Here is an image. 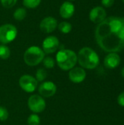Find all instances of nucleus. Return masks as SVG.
<instances>
[{"instance_id":"obj_1","label":"nucleus","mask_w":124,"mask_h":125,"mask_svg":"<svg viewBox=\"0 0 124 125\" xmlns=\"http://www.w3.org/2000/svg\"><path fill=\"white\" fill-rule=\"evenodd\" d=\"M124 25V18L110 16L99 23L95 30V38L99 47L107 53H117L124 48V41L120 29Z\"/></svg>"},{"instance_id":"obj_2","label":"nucleus","mask_w":124,"mask_h":125,"mask_svg":"<svg viewBox=\"0 0 124 125\" xmlns=\"http://www.w3.org/2000/svg\"><path fill=\"white\" fill-rule=\"evenodd\" d=\"M77 56V62L83 69L93 70L99 64V57L98 54L89 47L81 48Z\"/></svg>"},{"instance_id":"obj_3","label":"nucleus","mask_w":124,"mask_h":125,"mask_svg":"<svg viewBox=\"0 0 124 125\" xmlns=\"http://www.w3.org/2000/svg\"><path fill=\"white\" fill-rule=\"evenodd\" d=\"M56 61L62 70L68 71L75 67L77 62V56L72 50L61 49L57 53Z\"/></svg>"},{"instance_id":"obj_4","label":"nucleus","mask_w":124,"mask_h":125,"mask_svg":"<svg viewBox=\"0 0 124 125\" xmlns=\"http://www.w3.org/2000/svg\"><path fill=\"white\" fill-rule=\"evenodd\" d=\"M45 53L38 46H31L26 49L23 54L24 62L30 67H34L40 64L45 58Z\"/></svg>"},{"instance_id":"obj_5","label":"nucleus","mask_w":124,"mask_h":125,"mask_svg":"<svg viewBox=\"0 0 124 125\" xmlns=\"http://www.w3.org/2000/svg\"><path fill=\"white\" fill-rule=\"evenodd\" d=\"M17 28L10 23L4 24L0 26V42L6 45L12 42L17 37Z\"/></svg>"},{"instance_id":"obj_6","label":"nucleus","mask_w":124,"mask_h":125,"mask_svg":"<svg viewBox=\"0 0 124 125\" xmlns=\"http://www.w3.org/2000/svg\"><path fill=\"white\" fill-rule=\"evenodd\" d=\"M29 109L34 114L42 113L46 108V103L44 98L39 94L30 96L27 101Z\"/></svg>"},{"instance_id":"obj_7","label":"nucleus","mask_w":124,"mask_h":125,"mask_svg":"<svg viewBox=\"0 0 124 125\" xmlns=\"http://www.w3.org/2000/svg\"><path fill=\"white\" fill-rule=\"evenodd\" d=\"M20 87L27 93L34 92L38 85V81L34 77L30 75H22L18 81Z\"/></svg>"},{"instance_id":"obj_8","label":"nucleus","mask_w":124,"mask_h":125,"mask_svg":"<svg viewBox=\"0 0 124 125\" xmlns=\"http://www.w3.org/2000/svg\"><path fill=\"white\" fill-rule=\"evenodd\" d=\"M59 45V40L56 37L48 36L43 40L42 51L45 53H53L58 49Z\"/></svg>"},{"instance_id":"obj_9","label":"nucleus","mask_w":124,"mask_h":125,"mask_svg":"<svg viewBox=\"0 0 124 125\" xmlns=\"http://www.w3.org/2000/svg\"><path fill=\"white\" fill-rule=\"evenodd\" d=\"M56 91L57 86L52 81L42 82L38 88L39 94L42 97H51L56 94Z\"/></svg>"},{"instance_id":"obj_10","label":"nucleus","mask_w":124,"mask_h":125,"mask_svg":"<svg viewBox=\"0 0 124 125\" xmlns=\"http://www.w3.org/2000/svg\"><path fill=\"white\" fill-rule=\"evenodd\" d=\"M107 18L106 10L103 7H95L89 12V19L94 23L99 24Z\"/></svg>"},{"instance_id":"obj_11","label":"nucleus","mask_w":124,"mask_h":125,"mask_svg":"<svg viewBox=\"0 0 124 125\" xmlns=\"http://www.w3.org/2000/svg\"><path fill=\"white\" fill-rule=\"evenodd\" d=\"M58 27V21L51 16L45 17L39 23V29L44 33H51Z\"/></svg>"},{"instance_id":"obj_12","label":"nucleus","mask_w":124,"mask_h":125,"mask_svg":"<svg viewBox=\"0 0 124 125\" xmlns=\"http://www.w3.org/2000/svg\"><path fill=\"white\" fill-rule=\"evenodd\" d=\"M68 76L69 79L72 82L75 83H80L85 81L86 78V72L83 67H75L69 70Z\"/></svg>"},{"instance_id":"obj_13","label":"nucleus","mask_w":124,"mask_h":125,"mask_svg":"<svg viewBox=\"0 0 124 125\" xmlns=\"http://www.w3.org/2000/svg\"><path fill=\"white\" fill-rule=\"evenodd\" d=\"M121 57L117 53H109L105 58L104 64L108 69H115L119 66Z\"/></svg>"},{"instance_id":"obj_14","label":"nucleus","mask_w":124,"mask_h":125,"mask_svg":"<svg viewBox=\"0 0 124 125\" xmlns=\"http://www.w3.org/2000/svg\"><path fill=\"white\" fill-rule=\"evenodd\" d=\"M75 6L70 1H64L60 7L59 14L65 19H68L72 17L75 13Z\"/></svg>"},{"instance_id":"obj_15","label":"nucleus","mask_w":124,"mask_h":125,"mask_svg":"<svg viewBox=\"0 0 124 125\" xmlns=\"http://www.w3.org/2000/svg\"><path fill=\"white\" fill-rule=\"evenodd\" d=\"M58 30L64 34H69L72 29V26L70 23L67 21H62L58 25Z\"/></svg>"},{"instance_id":"obj_16","label":"nucleus","mask_w":124,"mask_h":125,"mask_svg":"<svg viewBox=\"0 0 124 125\" xmlns=\"http://www.w3.org/2000/svg\"><path fill=\"white\" fill-rule=\"evenodd\" d=\"M13 17L16 21H23L26 17V10L22 7L18 8L14 12Z\"/></svg>"},{"instance_id":"obj_17","label":"nucleus","mask_w":124,"mask_h":125,"mask_svg":"<svg viewBox=\"0 0 124 125\" xmlns=\"http://www.w3.org/2000/svg\"><path fill=\"white\" fill-rule=\"evenodd\" d=\"M10 56V48L4 44L0 45V59L5 60Z\"/></svg>"},{"instance_id":"obj_18","label":"nucleus","mask_w":124,"mask_h":125,"mask_svg":"<svg viewBox=\"0 0 124 125\" xmlns=\"http://www.w3.org/2000/svg\"><path fill=\"white\" fill-rule=\"evenodd\" d=\"M48 77L47 71L44 68H39L35 75V78L38 82H43Z\"/></svg>"},{"instance_id":"obj_19","label":"nucleus","mask_w":124,"mask_h":125,"mask_svg":"<svg viewBox=\"0 0 124 125\" xmlns=\"http://www.w3.org/2000/svg\"><path fill=\"white\" fill-rule=\"evenodd\" d=\"M40 122V117L37 114H31L27 119L28 125H39Z\"/></svg>"},{"instance_id":"obj_20","label":"nucleus","mask_w":124,"mask_h":125,"mask_svg":"<svg viewBox=\"0 0 124 125\" xmlns=\"http://www.w3.org/2000/svg\"><path fill=\"white\" fill-rule=\"evenodd\" d=\"M42 0H23V5L30 9H34L37 7Z\"/></svg>"},{"instance_id":"obj_21","label":"nucleus","mask_w":124,"mask_h":125,"mask_svg":"<svg viewBox=\"0 0 124 125\" xmlns=\"http://www.w3.org/2000/svg\"><path fill=\"white\" fill-rule=\"evenodd\" d=\"M42 63L44 67L47 69H52L55 66V60L50 56L45 57L42 60Z\"/></svg>"},{"instance_id":"obj_22","label":"nucleus","mask_w":124,"mask_h":125,"mask_svg":"<svg viewBox=\"0 0 124 125\" xmlns=\"http://www.w3.org/2000/svg\"><path fill=\"white\" fill-rule=\"evenodd\" d=\"M9 117V112L3 106H0V121L4 122L6 121Z\"/></svg>"},{"instance_id":"obj_23","label":"nucleus","mask_w":124,"mask_h":125,"mask_svg":"<svg viewBox=\"0 0 124 125\" xmlns=\"http://www.w3.org/2000/svg\"><path fill=\"white\" fill-rule=\"evenodd\" d=\"M18 0H0L1 5L5 8H11L15 5Z\"/></svg>"},{"instance_id":"obj_24","label":"nucleus","mask_w":124,"mask_h":125,"mask_svg":"<svg viewBox=\"0 0 124 125\" xmlns=\"http://www.w3.org/2000/svg\"><path fill=\"white\" fill-rule=\"evenodd\" d=\"M115 3V0H102V4L105 7H111Z\"/></svg>"},{"instance_id":"obj_25","label":"nucleus","mask_w":124,"mask_h":125,"mask_svg":"<svg viewBox=\"0 0 124 125\" xmlns=\"http://www.w3.org/2000/svg\"><path fill=\"white\" fill-rule=\"evenodd\" d=\"M118 103L119 105L124 107V92H121L118 97Z\"/></svg>"},{"instance_id":"obj_26","label":"nucleus","mask_w":124,"mask_h":125,"mask_svg":"<svg viewBox=\"0 0 124 125\" xmlns=\"http://www.w3.org/2000/svg\"><path fill=\"white\" fill-rule=\"evenodd\" d=\"M121 75H122V77H123V78H124V67H123V68H122V70H121Z\"/></svg>"},{"instance_id":"obj_27","label":"nucleus","mask_w":124,"mask_h":125,"mask_svg":"<svg viewBox=\"0 0 124 125\" xmlns=\"http://www.w3.org/2000/svg\"><path fill=\"white\" fill-rule=\"evenodd\" d=\"M122 1H123V2H124V0H122Z\"/></svg>"},{"instance_id":"obj_28","label":"nucleus","mask_w":124,"mask_h":125,"mask_svg":"<svg viewBox=\"0 0 124 125\" xmlns=\"http://www.w3.org/2000/svg\"><path fill=\"white\" fill-rule=\"evenodd\" d=\"M0 102H1V100H0Z\"/></svg>"},{"instance_id":"obj_29","label":"nucleus","mask_w":124,"mask_h":125,"mask_svg":"<svg viewBox=\"0 0 124 125\" xmlns=\"http://www.w3.org/2000/svg\"><path fill=\"white\" fill-rule=\"evenodd\" d=\"M72 1H73V0H72Z\"/></svg>"}]
</instances>
